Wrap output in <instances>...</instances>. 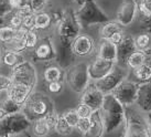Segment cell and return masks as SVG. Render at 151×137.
<instances>
[{"instance_id": "cell-2", "label": "cell", "mask_w": 151, "mask_h": 137, "mask_svg": "<svg viewBox=\"0 0 151 137\" xmlns=\"http://www.w3.org/2000/svg\"><path fill=\"white\" fill-rule=\"evenodd\" d=\"M54 104L49 96L42 93H31L22 105L21 112L31 122L54 112Z\"/></svg>"}, {"instance_id": "cell-50", "label": "cell", "mask_w": 151, "mask_h": 137, "mask_svg": "<svg viewBox=\"0 0 151 137\" xmlns=\"http://www.w3.org/2000/svg\"><path fill=\"white\" fill-rule=\"evenodd\" d=\"M147 120H148V122L151 124V112H149L148 113V115H147Z\"/></svg>"}, {"instance_id": "cell-42", "label": "cell", "mask_w": 151, "mask_h": 137, "mask_svg": "<svg viewBox=\"0 0 151 137\" xmlns=\"http://www.w3.org/2000/svg\"><path fill=\"white\" fill-rule=\"evenodd\" d=\"M34 18H35V12L31 13L29 16L23 18L22 20V25L27 30H33L34 29Z\"/></svg>"}, {"instance_id": "cell-24", "label": "cell", "mask_w": 151, "mask_h": 137, "mask_svg": "<svg viewBox=\"0 0 151 137\" xmlns=\"http://www.w3.org/2000/svg\"><path fill=\"white\" fill-rule=\"evenodd\" d=\"M24 60L25 59L21 54V52L13 50V49H9V50H6L4 52H2L1 62L7 67H13L18 65L19 63H21L22 61H24Z\"/></svg>"}, {"instance_id": "cell-25", "label": "cell", "mask_w": 151, "mask_h": 137, "mask_svg": "<svg viewBox=\"0 0 151 137\" xmlns=\"http://www.w3.org/2000/svg\"><path fill=\"white\" fill-rule=\"evenodd\" d=\"M124 31L122 30V25L118 23L117 21H107L105 23H103V27L99 30V34H101V39H106L109 40L115 33Z\"/></svg>"}, {"instance_id": "cell-12", "label": "cell", "mask_w": 151, "mask_h": 137, "mask_svg": "<svg viewBox=\"0 0 151 137\" xmlns=\"http://www.w3.org/2000/svg\"><path fill=\"white\" fill-rule=\"evenodd\" d=\"M56 49L50 37H46L38 42L34 48L33 60L41 62H51L56 60Z\"/></svg>"}, {"instance_id": "cell-11", "label": "cell", "mask_w": 151, "mask_h": 137, "mask_svg": "<svg viewBox=\"0 0 151 137\" xmlns=\"http://www.w3.org/2000/svg\"><path fill=\"white\" fill-rule=\"evenodd\" d=\"M72 52L75 57H88L95 49V41L91 36L86 33H80L76 36L71 43Z\"/></svg>"}, {"instance_id": "cell-49", "label": "cell", "mask_w": 151, "mask_h": 137, "mask_svg": "<svg viewBox=\"0 0 151 137\" xmlns=\"http://www.w3.org/2000/svg\"><path fill=\"white\" fill-rule=\"evenodd\" d=\"M2 49H1V46H0V67H1V64H2V62H1V58H2Z\"/></svg>"}, {"instance_id": "cell-9", "label": "cell", "mask_w": 151, "mask_h": 137, "mask_svg": "<svg viewBox=\"0 0 151 137\" xmlns=\"http://www.w3.org/2000/svg\"><path fill=\"white\" fill-rule=\"evenodd\" d=\"M127 76H128L127 67L120 65V64H118L116 62V64L114 65V67L111 69L110 72H108L105 76L96 80L94 84L96 85L99 91H101L104 94H106V93H110L118 84L122 82V80L126 79Z\"/></svg>"}, {"instance_id": "cell-32", "label": "cell", "mask_w": 151, "mask_h": 137, "mask_svg": "<svg viewBox=\"0 0 151 137\" xmlns=\"http://www.w3.org/2000/svg\"><path fill=\"white\" fill-rule=\"evenodd\" d=\"M16 29H13L10 25H4L0 27V42L4 44H10L12 41L13 34H14Z\"/></svg>"}, {"instance_id": "cell-46", "label": "cell", "mask_w": 151, "mask_h": 137, "mask_svg": "<svg viewBox=\"0 0 151 137\" xmlns=\"http://www.w3.org/2000/svg\"><path fill=\"white\" fill-rule=\"evenodd\" d=\"M23 4H24V0H10V4H11L13 10L20 8Z\"/></svg>"}, {"instance_id": "cell-31", "label": "cell", "mask_w": 151, "mask_h": 137, "mask_svg": "<svg viewBox=\"0 0 151 137\" xmlns=\"http://www.w3.org/2000/svg\"><path fill=\"white\" fill-rule=\"evenodd\" d=\"M0 105H1V107L4 108L8 115L9 114H14V113L20 112L22 108V105L16 103V102H13L11 99H9L8 96H7L6 100H4L2 102H0Z\"/></svg>"}, {"instance_id": "cell-45", "label": "cell", "mask_w": 151, "mask_h": 137, "mask_svg": "<svg viewBox=\"0 0 151 137\" xmlns=\"http://www.w3.org/2000/svg\"><path fill=\"white\" fill-rule=\"evenodd\" d=\"M10 83H11L10 76H4V75L0 74V92L6 91L10 85Z\"/></svg>"}, {"instance_id": "cell-1", "label": "cell", "mask_w": 151, "mask_h": 137, "mask_svg": "<svg viewBox=\"0 0 151 137\" xmlns=\"http://www.w3.org/2000/svg\"><path fill=\"white\" fill-rule=\"evenodd\" d=\"M99 113L104 122L105 133H111L124 124L125 107L111 93L104 94Z\"/></svg>"}, {"instance_id": "cell-18", "label": "cell", "mask_w": 151, "mask_h": 137, "mask_svg": "<svg viewBox=\"0 0 151 137\" xmlns=\"http://www.w3.org/2000/svg\"><path fill=\"white\" fill-rule=\"evenodd\" d=\"M134 103L143 112H151V81L139 84Z\"/></svg>"}, {"instance_id": "cell-36", "label": "cell", "mask_w": 151, "mask_h": 137, "mask_svg": "<svg viewBox=\"0 0 151 137\" xmlns=\"http://www.w3.org/2000/svg\"><path fill=\"white\" fill-rule=\"evenodd\" d=\"M89 117H80V120L76 124L75 128L80 132L82 135H86V133L88 132V128H89Z\"/></svg>"}, {"instance_id": "cell-43", "label": "cell", "mask_w": 151, "mask_h": 137, "mask_svg": "<svg viewBox=\"0 0 151 137\" xmlns=\"http://www.w3.org/2000/svg\"><path fill=\"white\" fill-rule=\"evenodd\" d=\"M22 19L20 16H18L17 13L14 12L11 16V18L9 19V22H8V25H10V27H12L13 29H18V28H20L22 25Z\"/></svg>"}, {"instance_id": "cell-16", "label": "cell", "mask_w": 151, "mask_h": 137, "mask_svg": "<svg viewBox=\"0 0 151 137\" xmlns=\"http://www.w3.org/2000/svg\"><path fill=\"white\" fill-rule=\"evenodd\" d=\"M33 90L34 88H32L29 85L11 82L6 91H7V96L9 99H11L13 102L20 104V105H23L25 100L29 97V95L33 92Z\"/></svg>"}, {"instance_id": "cell-3", "label": "cell", "mask_w": 151, "mask_h": 137, "mask_svg": "<svg viewBox=\"0 0 151 137\" xmlns=\"http://www.w3.org/2000/svg\"><path fill=\"white\" fill-rule=\"evenodd\" d=\"M75 16L82 28H88L92 25L105 23L109 21L108 16L101 10L95 0H85L75 12Z\"/></svg>"}, {"instance_id": "cell-23", "label": "cell", "mask_w": 151, "mask_h": 137, "mask_svg": "<svg viewBox=\"0 0 151 137\" xmlns=\"http://www.w3.org/2000/svg\"><path fill=\"white\" fill-rule=\"evenodd\" d=\"M149 51H141V50H136L129 54V57L126 60V67L129 69H134L139 65H141L145 63L147 60H149Z\"/></svg>"}, {"instance_id": "cell-34", "label": "cell", "mask_w": 151, "mask_h": 137, "mask_svg": "<svg viewBox=\"0 0 151 137\" xmlns=\"http://www.w3.org/2000/svg\"><path fill=\"white\" fill-rule=\"evenodd\" d=\"M39 42V36L37 30H28L24 38V44L27 50L28 49H34Z\"/></svg>"}, {"instance_id": "cell-33", "label": "cell", "mask_w": 151, "mask_h": 137, "mask_svg": "<svg viewBox=\"0 0 151 137\" xmlns=\"http://www.w3.org/2000/svg\"><path fill=\"white\" fill-rule=\"evenodd\" d=\"M139 18L151 16V0H137Z\"/></svg>"}, {"instance_id": "cell-15", "label": "cell", "mask_w": 151, "mask_h": 137, "mask_svg": "<svg viewBox=\"0 0 151 137\" xmlns=\"http://www.w3.org/2000/svg\"><path fill=\"white\" fill-rule=\"evenodd\" d=\"M116 64V61H111V60H106V59H101L97 57L94 62H92L88 65V75L89 79L93 81L101 79L103 76H105L108 72L111 71L114 65Z\"/></svg>"}, {"instance_id": "cell-19", "label": "cell", "mask_w": 151, "mask_h": 137, "mask_svg": "<svg viewBox=\"0 0 151 137\" xmlns=\"http://www.w3.org/2000/svg\"><path fill=\"white\" fill-rule=\"evenodd\" d=\"M128 78V76H127ZM128 79L134 81L136 83L141 84L146 83V82H150L151 81V60H147L145 63L137 67L131 69V73H130V78Z\"/></svg>"}, {"instance_id": "cell-10", "label": "cell", "mask_w": 151, "mask_h": 137, "mask_svg": "<svg viewBox=\"0 0 151 137\" xmlns=\"http://www.w3.org/2000/svg\"><path fill=\"white\" fill-rule=\"evenodd\" d=\"M138 86V83L126 78V79L122 80L110 93L122 103V106H128V105H132L134 103Z\"/></svg>"}, {"instance_id": "cell-51", "label": "cell", "mask_w": 151, "mask_h": 137, "mask_svg": "<svg viewBox=\"0 0 151 137\" xmlns=\"http://www.w3.org/2000/svg\"><path fill=\"white\" fill-rule=\"evenodd\" d=\"M4 25V18L0 17V25Z\"/></svg>"}, {"instance_id": "cell-27", "label": "cell", "mask_w": 151, "mask_h": 137, "mask_svg": "<svg viewBox=\"0 0 151 137\" xmlns=\"http://www.w3.org/2000/svg\"><path fill=\"white\" fill-rule=\"evenodd\" d=\"M52 25V16L50 13L40 11L35 13L34 18V30H45Z\"/></svg>"}, {"instance_id": "cell-17", "label": "cell", "mask_w": 151, "mask_h": 137, "mask_svg": "<svg viewBox=\"0 0 151 137\" xmlns=\"http://www.w3.org/2000/svg\"><path fill=\"white\" fill-rule=\"evenodd\" d=\"M136 50L134 46V37L132 36H127L124 34L122 39L119 43H117V63L120 65L126 67V60L129 57L131 52Z\"/></svg>"}, {"instance_id": "cell-21", "label": "cell", "mask_w": 151, "mask_h": 137, "mask_svg": "<svg viewBox=\"0 0 151 137\" xmlns=\"http://www.w3.org/2000/svg\"><path fill=\"white\" fill-rule=\"evenodd\" d=\"M97 57L117 62V44L106 39H101L98 44Z\"/></svg>"}, {"instance_id": "cell-14", "label": "cell", "mask_w": 151, "mask_h": 137, "mask_svg": "<svg viewBox=\"0 0 151 137\" xmlns=\"http://www.w3.org/2000/svg\"><path fill=\"white\" fill-rule=\"evenodd\" d=\"M103 99H104V93L99 91L94 83H88L86 88L82 92L81 102L92 107L93 111H96L101 108Z\"/></svg>"}, {"instance_id": "cell-37", "label": "cell", "mask_w": 151, "mask_h": 137, "mask_svg": "<svg viewBox=\"0 0 151 137\" xmlns=\"http://www.w3.org/2000/svg\"><path fill=\"white\" fill-rule=\"evenodd\" d=\"M75 111L80 117H89L92 115V113L94 112L92 109V107H89L88 105H86L85 103H82V102L77 105V107L75 108Z\"/></svg>"}, {"instance_id": "cell-4", "label": "cell", "mask_w": 151, "mask_h": 137, "mask_svg": "<svg viewBox=\"0 0 151 137\" xmlns=\"http://www.w3.org/2000/svg\"><path fill=\"white\" fill-rule=\"evenodd\" d=\"M125 107V132L126 137H148L147 117L142 116L140 113L132 107V105L124 106Z\"/></svg>"}, {"instance_id": "cell-13", "label": "cell", "mask_w": 151, "mask_h": 137, "mask_svg": "<svg viewBox=\"0 0 151 137\" xmlns=\"http://www.w3.org/2000/svg\"><path fill=\"white\" fill-rule=\"evenodd\" d=\"M138 13L137 0H124L117 9L116 21L122 27L129 25L136 19Z\"/></svg>"}, {"instance_id": "cell-39", "label": "cell", "mask_w": 151, "mask_h": 137, "mask_svg": "<svg viewBox=\"0 0 151 137\" xmlns=\"http://www.w3.org/2000/svg\"><path fill=\"white\" fill-rule=\"evenodd\" d=\"M47 2H49V0H29L30 6L33 10V12L35 13L42 11L43 9L45 8Z\"/></svg>"}, {"instance_id": "cell-41", "label": "cell", "mask_w": 151, "mask_h": 137, "mask_svg": "<svg viewBox=\"0 0 151 137\" xmlns=\"http://www.w3.org/2000/svg\"><path fill=\"white\" fill-rule=\"evenodd\" d=\"M62 90H63L62 81H53L47 83V91L52 94H59Z\"/></svg>"}, {"instance_id": "cell-44", "label": "cell", "mask_w": 151, "mask_h": 137, "mask_svg": "<svg viewBox=\"0 0 151 137\" xmlns=\"http://www.w3.org/2000/svg\"><path fill=\"white\" fill-rule=\"evenodd\" d=\"M140 20V25H141V29L143 31L148 32L149 34H151V16L145 18H139Z\"/></svg>"}, {"instance_id": "cell-22", "label": "cell", "mask_w": 151, "mask_h": 137, "mask_svg": "<svg viewBox=\"0 0 151 137\" xmlns=\"http://www.w3.org/2000/svg\"><path fill=\"white\" fill-rule=\"evenodd\" d=\"M30 128L32 129V133H33L34 136L39 137L47 136L53 130L52 126H51V124L49 123V120H47V118L45 116L33 120L31 123V127Z\"/></svg>"}, {"instance_id": "cell-26", "label": "cell", "mask_w": 151, "mask_h": 137, "mask_svg": "<svg viewBox=\"0 0 151 137\" xmlns=\"http://www.w3.org/2000/svg\"><path fill=\"white\" fill-rule=\"evenodd\" d=\"M27 32H28V30L25 29V28H23V27H20V28L16 29L12 38V41L10 42L11 49L19 51V52H23L24 50H27L24 44V38Z\"/></svg>"}, {"instance_id": "cell-38", "label": "cell", "mask_w": 151, "mask_h": 137, "mask_svg": "<svg viewBox=\"0 0 151 137\" xmlns=\"http://www.w3.org/2000/svg\"><path fill=\"white\" fill-rule=\"evenodd\" d=\"M13 11L10 0H0V17L6 18Z\"/></svg>"}, {"instance_id": "cell-20", "label": "cell", "mask_w": 151, "mask_h": 137, "mask_svg": "<svg viewBox=\"0 0 151 137\" xmlns=\"http://www.w3.org/2000/svg\"><path fill=\"white\" fill-rule=\"evenodd\" d=\"M89 128L85 136L89 137H101L105 134V127H104V122L101 118V115L99 113V109H96L89 116Z\"/></svg>"}, {"instance_id": "cell-52", "label": "cell", "mask_w": 151, "mask_h": 137, "mask_svg": "<svg viewBox=\"0 0 151 137\" xmlns=\"http://www.w3.org/2000/svg\"><path fill=\"white\" fill-rule=\"evenodd\" d=\"M24 2H29V0H24Z\"/></svg>"}, {"instance_id": "cell-40", "label": "cell", "mask_w": 151, "mask_h": 137, "mask_svg": "<svg viewBox=\"0 0 151 137\" xmlns=\"http://www.w3.org/2000/svg\"><path fill=\"white\" fill-rule=\"evenodd\" d=\"M16 13L23 19V18L27 17V16H29V14H31V13H33V10H32V8H31V6H30L29 2H24L20 8L16 9Z\"/></svg>"}, {"instance_id": "cell-30", "label": "cell", "mask_w": 151, "mask_h": 137, "mask_svg": "<svg viewBox=\"0 0 151 137\" xmlns=\"http://www.w3.org/2000/svg\"><path fill=\"white\" fill-rule=\"evenodd\" d=\"M134 46L137 50L141 51H149L151 46V34L143 31L142 33L138 34L136 38H134Z\"/></svg>"}, {"instance_id": "cell-35", "label": "cell", "mask_w": 151, "mask_h": 137, "mask_svg": "<svg viewBox=\"0 0 151 137\" xmlns=\"http://www.w3.org/2000/svg\"><path fill=\"white\" fill-rule=\"evenodd\" d=\"M62 115H63V117L67 122V124L70 125L71 127H73V128H75L76 124H77V122L80 120V116L77 115L75 109H68L66 112H64Z\"/></svg>"}, {"instance_id": "cell-47", "label": "cell", "mask_w": 151, "mask_h": 137, "mask_svg": "<svg viewBox=\"0 0 151 137\" xmlns=\"http://www.w3.org/2000/svg\"><path fill=\"white\" fill-rule=\"evenodd\" d=\"M7 115H8V114L6 113V111H4V108L1 107V105H0V120H2V118H4V117H6Z\"/></svg>"}, {"instance_id": "cell-28", "label": "cell", "mask_w": 151, "mask_h": 137, "mask_svg": "<svg viewBox=\"0 0 151 137\" xmlns=\"http://www.w3.org/2000/svg\"><path fill=\"white\" fill-rule=\"evenodd\" d=\"M63 76V70L61 69V67H58V65H50L49 67H46L43 74L44 81L46 83L53 82V81H62Z\"/></svg>"}, {"instance_id": "cell-48", "label": "cell", "mask_w": 151, "mask_h": 137, "mask_svg": "<svg viewBox=\"0 0 151 137\" xmlns=\"http://www.w3.org/2000/svg\"><path fill=\"white\" fill-rule=\"evenodd\" d=\"M73 1H74V2H75V4H77V6H81V4L84 2L85 0H73Z\"/></svg>"}, {"instance_id": "cell-29", "label": "cell", "mask_w": 151, "mask_h": 137, "mask_svg": "<svg viewBox=\"0 0 151 137\" xmlns=\"http://www.w3.org/2000/svg\"><path fill=\"white\" fill-rule=\"evenodd\" d=\"M55 133L61 136H66V135H71L73 127H71L70 125L67 124V122L63 117L62 114H58L56 120H55L54 128H53Z\"/></svg>"}, {"instance_id": "cell-6", "label": "cell", "mask_w": 151, "mask_h": 137, "mask_svg": "<svg viewBox=\"0 0 151 137\" xmlns=\"http://www.w3.org/2000/svg\"><path fill=\"white\" fill-rule=\"evenodd\" d=\"M31 120L20 111L0 120V136H18L31 127Z\"/></svg>"}, {"instance_id": "cell-8", "label": "cell", "mask_w": 151, "mask_h": 137, "mask_svg": "<svg viewBox=\"0 0 151 137\" xmlns=\"http://www.w3.org/2000/svg\"><path fill=\"white\" fill-rule=\"evenodd\" d=\"M10 80L11 82L25 84L34 88L38 83V73H37L33 63L24 60L18 65L13 67L11 75H10Z\"/></svg>"}, {"instance_id": "cell-7", "label": "cell", "mask_w": 151, "mask_h": 137, "mask_svg": "<svg viewBox=\"0 0 151 137\" xmlns=\"http://www.w3.org/2000/svg\"><path fill=\"white\" fill-rule=\"evenodd\" d=\"M66 83L73 92L82 93L89 83L88 64L84 62L76 63L68 67L66 71Z\"/></svg>"}, {"instance_id": "cell-5", "label": "cell", "mask_w": 151, "mask_h": 137, "mask_svg": "<svg viewBox=\"0 0 151 137\" xmlns=\"http://www.w3.org/2000/svg\"><path fill=\"white\" fill-rule=\"evenodd\" d=\"M80 22L75 16V12L72 10H65L61 13L58 21V34L60 38V43L71 44L73 39L81 33Z\"/></svg>"}]
</instances>
